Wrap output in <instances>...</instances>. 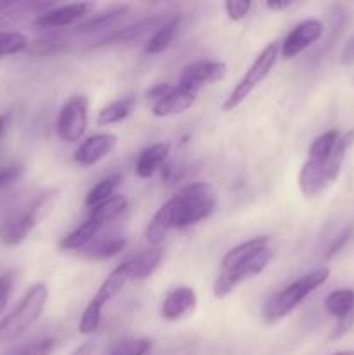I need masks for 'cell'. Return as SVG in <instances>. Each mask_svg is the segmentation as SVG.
I'll return each mask as SVG.
<instances>
[{
    "mask_svg": "<svg viewBox=\"0 0 354 355\" xmlns=\"http://www.w3.org/2000/svg\"><path fill=\"white\" fill-rule=\"evenodd\" d=\"M94 349H96V343H94V342H85V343H82V345L76 347V349L73 350V352L69 354V355H92Z\"/></svg>",
    "mask_w": 354,
    "mask_h": 355,
    "instance_id": "cell-38",
    "label": "cell"
},
{
    "mask_svg": "<svg viewBox=\"0 0 354 355\" xmlns=\"http://www.w3.org/2000/svg\"><path fill=\"white\" fill-rule=\"evenodd\" d=\"M198 305V297L193 288H174L162 304V318L169 322H177L193 314Z\"/></svg>",
    "mask_w": 354,
    "mask_h": 355,
    "instance_id": "cell-12",
    "label": "cell"
},
{
    "mask_svg": "<svg viewBox=\"0 0 354 355\" xmlns=\"http://www.w3.org/2000/svg\"><path fill=\"white\" fill-rule=\"evenodd\" d=\"M340 141H342V134L339 130H328L325 134L318 135L311 142V146H309L307 159H312V162H325V159H328L337 151Z\"/></svg>",
    "mask_w": 354,
    "mask_h": 355,
    "instance_id": "cell-26",
    "label": "cell"
},
{
    "mask_svg": "<svg viewBox=\"0 0 354 355\" xmlns=\"http://www.w3.org/2000/svg\"><path fill=\"white\" fill-rule=\"evenodd\" d=\"M40 224L33 211L28 207L26 211L12 215L0 225V243L6 246H17L33 232V229Z\"/></svg>",
    "mask_w": 354,
    "mask_h": 355,
    "instance_id": "cell-13",
    "label": "cell"
},
{
    "mask_svg": "<svg viewBox=\"0 0 354 355\" xmlns=\"http://www.w3.org/2000/svg\"><path fill=\"white\" fill-rule=\"evenodd\" d=\"M167 19H163V16H151L146 17V19H141L139 23L132 24V26L124 28V30L117 31L111 37L104 38L99 45L104 44H134V42H141L146 40L148 42L149 38L155 35V31L158 28H162L165 24Z\"/></svg>",
    "mask_w": 354,
    "mask_h": 355,
    "instance_id": "cell-15",
    "label": "cell"
},
{
    "mask_svg": "<svg viewBox=\"0 0 354 355\" xmlns=\"http://www.w3.org/2000/svg\"><path fill=\"white\" fill-rule=\"evenodd\" d=\"M170 89H172V85H170V83H156L155 87H151V89L146 92V97H148V101H151V104H155L156 101L162 99V97L165 96Z\"/></svg>",
    "mask_w": 354,
    "mask_h": 355,
    "instance_id": "cell-37",
    "label": "cell"
},
{
    "mask_svg": "<svg viewBox=\"0 0 354 355\" xmlns=\"http://www.w3.org/2000/svg\"><path fill=\"white\" fill-rule=\"evenodd\" d=\"M333 355H354V350H340V352H335Z\"/></svg>",
    "mask_w": 354,
    "mask_h": 355,
    "instance_id": "cell-41",
    "label": "cell"
},
{
    "mask_svg": "<svg viewBox=\"0 0 354 355\" xmlns=\"http://www.w3.org/2000/svg\"><path fill=\"white\" fill-rule=\"evenodd\" d=\"M353 141L354 132H347V134H342V141H340L339 148L328 159H325V162L305 159L301 172H298V189L305 198L319 196L330 186L335 184V180L340 175V170H342L347 149L353 144Z\"/></svg>",
    "mask_w": 354,
    "mask_h": 355,
    "instance_id": "cell-2",
    "label": "cell"
},
{
    "mask_svg": "<svg viewBox=\"0 0 354 355\" xmlns=\"http://www.w3.org/2000/svg\"><path fill=\"white\" fill-rule=\"evenodd\" d=\"M24 172V166L21 163H10V165L0 166V189L10 186L16 180L21 179Z\"/></svg>",
    "mask_w": 354,
    "mask_h": 355,
    "instance_id": "cell-34",
    "label": "cell"
},
{
    "mask_svg": "<svg viewBox=\"0 0 354 355\" xmlns=\"http://www.w3.org/2000/svg\"><path fill=\"white\" fill-rule=\"evenodd\" d=\"M323 31H325V24L319 19L302 21L297 26L292 28L290 33L281 42L280 55L283 59H295L314 42H318L323 37Z\"/></svg>",
    "mask_w": 354,
    "mask_h": 355,
    "instance_id": "cell-9",
    "label": "cell"
},
{
    "mask_svg": "<svg viewBox=\"0 0 354 355\" xmlns=\"http://www.w3.org/2000/svg\"><path fill=\"white\" fill-rule=\"evenodd\" d=\"M217 205V194L208 182H191L177 191L163 207L172 229H186L210 217Z\"/></svg>",
    "mask_w": 354,
    "mask_h": 355,
    "instance_id": "cell-1",
    "label": "cell"
},
{
    "mask_svg": "<svg viewBox=\"0 0 354 355\" xmlns=\"http://www.w3.org/2000/svg\"><path fill=\"white\" fill-rule=\"evenodd\" d=\"M99 231H101L99 225H96L94 222H90L89 218H87L80 227H76L75 231H71L69 234H66L65 238L61 239L59 248L71 250V252L73 250H85L87 246L97 238Z\"/></svg>",
    "mask_w": 354,
    "mask_h": 355,
    "instance_id": "cell-24",
    "label": "cell"
},
{
    "mask_svg": "<svg viewBox=\"0 0 354 355\" xmlns=\"http://www.w3.org/2000/svg\"><path fill=\"white\" fill-rule=\"evenodd\" d=\"M163 259L162 246H149V248L142 250L137 255L130 257L125 260L128 269V279L130 281H144L155 274Z\"/></svg>",
    "mask_w": 354,
    "mask_h": 355,
    "instance_id": "cell-16",
    "label": "cell"
},
{
    "mask_svg": "<svg viewBox=\"0 0 354 355\" xmlns=\"http://www.w3.org/2000/svg\"><path fill=\"white\" fill-rule=\"evenodd\" d=\"M325 309L332 318L337 321L346 319L347 315L354 314V290L351 288H342L335 290L325 298Z\"/></svg>",
    "mask_w": 354,
    "mask_h": 355,
    "instance_id": "cell-23",
    "label": "cell"
},
{
    "mask_svg": "<svg viewBox=\"0 0 354 355\" xmlns=\"http://www.w3.org/2000/svg\"><path fill=\"white\" fill-rule=\"evenodd\" d=\"M292 3L294 2H290V0H269V2H266V7L267 9H271V10H281V9H287V7H290Z\"/></svg>",
    "mask_w": 354,
    "mask_h": 355,
    "instance_id": "cell-40",
    "label": "cell"
},
{
    "mask_svg": "<svg viewBox=\"0 0 354 355\" xmlns=\"http://www.w3.org/2000/svg\"><path fill=\"white\" fill-rule=\"evenodd\" d=\"M103 305H99L94 300H90L89 304H87L85 311H83L78 322L80 335H94V333L99 329L101 318H103Z\"/></svg>",
    "mask_w": 354,
    "mask_h": 355,
    "instance_id": "cell-30",
    "label": "cell"
},
{
    "mask_svg": "<svg viewBox=\"0 0 354 355\" xmlns=\"http://www.w3.org/2000/svg\"><path fill=\"white\" fill-rule=\"evenodd\" d=\"M330 277V270L326 267H319V269L311 270V272L304 274L298 279H295L294 283L288 284L287 288L280 291L278 295H274L267 305L262 311V318L267 324H274L280 319H283L285 315L290 314L292 311L298 307L301 302H304L309 295L314 290L321 288L326 283V279Z\"/></svg>",
    "mask_w": 354,
    "mask_h": 355,
    "instance_id": "cell-3",
    "label": "cell"
},
{
    "mask_svg": "<svg viewBox=\"0 0 354 355\" xmlns=\"http://www.w3.org/2000/svg\"><path fill=\"white\" fill-rule=\"evenodd\" d=\"M134 97H121V99L113 101V103H110L99 111V114H97V125H113L118 123V121H124L125 118L130 116V113L134 111Z\"/></svg>",
    "mask_w": 354,
    "mask_h": 355,
    "instance_id": "cell-27",
    "label": "cell"
},
{
    "mask_svg": "<svg viewBox=\"0 0 354 355\" xmlns=\"http://www.w3.org/2000/svg\"><path fill=\"white\" fill-rule=\"evenodd\" d=\"M14 290V272H6L0 276V315L7 309Z\"/></svg>",
    "mask_w": 354,
    "mask_h": 355,
    "instance_id": "cell-35",
    "label": "cell"
},
{
    "mask_svg": "<svg viewBox=\"0 0 354 355\" xmlns=\"http://www.w3.org/2000/svg\"><path fill=\"white\" fill-rule=\"evenodd\" d=\"M273 248H271V246H264V248L252 253L248 259L239 262L236 267H233L231 270H222L214 283V297L226 298L228 295H231L243 281L259 276V274L264 272L266 267L269 266V262L273 260Z\"/></svg>",
    "mask_w": 354,
    "mask_h": 355,
    "instance_id": "cell-6",
    "label": "cell"
},
{
    "mask_svg": "<svg viewBox=\"0 0 354 355\" xmlns=\"http://www.w3.org/2000/svg\"><path fill=\"white\" fill-rule=\"evenodd\" d=\"M10 121H12V116L9 113L0 114V139L6 137L7 130L10 128Z\"/></svg>",
    "mask_w": 354,
    "mask_h": 355,
    "instance_id": "cell-39",
    "label": "cell"
},
{
    "mask_svg": "<svg viewBox=\"0 0 354 355\" xmlns=\"http://www.w3.org/2000/svg\"><path fill=\"white\" fill-rule=\"evenodd\" d=\"M177 31H179V17H169L165 21L162 28L155 31L151 38L146 42L144 45V52L149 55H156L165 52L167 49L172 45L174 38L177 37Z\"/></svg>",
    "mask_w": 354,
    "mask_h": 355,
    "instance_id": "cell-22",
    "label": "cell"
},
{
    "mask_svg": "<svg viewBox=\"0 0 354 355\" xmlns=\"http://www.w3.org/2000/svg\"><path fill=\"white\" fill-rule=\"evenodd\" d=\"M89 127V99L85 96H73L62 104L59 111L56 132L65 142H78Z\"/></svg>",
    "mask_w": 354,
    "mask_h": 355,
    "instance_id": "cell-7",
    "label": "cell"
},
{
    "mask_svg": "<svg viewBox=\"0 0 354 355\" xmlns=\"http://www.w3.org/2000/svg\"><path fill=\"white\" fill-rule=\"evenodd\" d=\"M271 238L269 236H259V238L248 239V241L239 243L238 246L229 250L224 257H222V270H231L233 267L238 266L239 262L248 259L252 253H255L257 250L264 248V246H269Z\"/></svg>",
    "mask_w": 354,
    "mask_h": 355,
    "instance_id": "cell-21",
    "label": "cell"
},
{
    "mask_svg": "<svg viewBox=\"0 0 354 355\" xmlns=\"http://www.w3.org/2000/svg\"><path fill=\"white\" fill-rule=\"evenodd\" d=\"M278 55H280V44L278 42H273V44L267 45L262 52L255 58V61L252 62L246 73L243 75V78L239 80L238 85L231 90L229 97L224 103V110H235L238 107L253 90L259 87V83H262L266 80V76L269 75L271 69H273L274 62H276Z\"/></svg>",
    "mask_w": 354,
    "mask_h": 355,
    "instance_id": "cell-5",
    "label": "cell"
},
{
    "mask_svg": "<svg viewBox=\"0 0 354 355\" xmlns=\"http://www.w3.org/2000/svg\"><path fill=\"white\" fill-rule=\"evenodd\" d=\"M117 135L115 134H96L87 137L82 144L76 148L73 159L80 166H92L110 156L117 148Z\"/></svg>",
    "mask_w": 354,
    "mask_h": 355,
    "instance_id": "cell-11",
    "label": "cell"
},
{
    "mask_svg": "<svg viewBox=\"0 0 354 355\" xmlns=\"http://www.w3.org/2000/svg\"><path fill=\"white\" fill-rule=\"evenodd\" d=\"M128 16V7H115V9L106 10V12L96 14L90 19L83 21L76 26V33H94V31L110 30V28H117L125 17Z\"/></svg>",
    "mask_w": 354,
    "mask_h": 355,
    "instance_id": "cell-19",
    "label": "cell"
},
{
    "mask_svg": "<svg viewBox=\"0 0 354 355\" xmlns=\"http://www.w3.org/2000/svg\"><path fill=\"white\" fill-rule=\"evenodd\" d=\"M153 342L148 338H130L115 347L110 355H146L151 350Z\"/></svg>",
    "mask_w": 354,
    "mask_h": 355,
    "instance_id": "cell-31",
    "label": "cell"
},
{
    "mask_svg": "<svg viewBox=\"0 0 354 355\" xmlns=\"http://www.w3.org/2000/svg\"><path fill=\"white\" fill-rule=\"evenodd\" d=\"M196 103V94L183 89V87L172 85V89L165 94L160 101L151 104V113L156 118H169L184 113Z\"/></svg>",
    "mask_w": 354,
    "mask_h": 355,
    "instance_id": "cell-14",
    "label": "cell"
},
{
    "mask_svg": "<svg viewBox=\"0 0 354 355\" xmlns=\"http://www.w3.org/2000/svg\"><path fill=\"white\" fill-rule=\"evenodd\" d=\"M351 236H353V227H347L346 231L340 232V234L337 236L335 241H333L332 245H330L328 252H326V257H328V259H332V257H335L337 253H339L340 250H342L344 246H346V243L349 241Z\"/></svg>",
    "mask_w": 354,
    "mask_h": 355,
    "instance_id": "cell-36",
    "label": "cell"
},
{
    "mask_svg": "<svg viewBox=\"0 0 354 355\" xmlns=\"http://www.w3.org/2000/svg\"><path fill=\"white\" fill-rule=\"evenodd\" d=\"M224 9L229 19L242 21L252 9V2H248V0H228L224 3Z\"/></svg>",
    "mask_w": 354,
    "mask_h": 355,
    "instance_id": "cell-33",
    "label": "cell"
},
{
    "mask_svg": "<svg viewBox=\"0 0 354 355\" xmlns=\"http://www.w3.org/2000/svg\"><path fill=\"white\" fill-rule=\"evenodd\" d=\"M127 205H128L127 198L120 196V194H118V196L110 198L108 201L101 203L99 207H96L90 210L89 220L94 222V224L99 225V227L103 229L104 225L110 224L111 220H115L118 215L124 214L125 208H127Z\"/></svg>",
    "mask_w": 354,
    "mask_h": 355,
    "instance_id": "cell-25",
    "label": "cell"
},
{
    "mask_svg": "<svg viewBox=\"0 0 354 355\" xmlns=\"http://www.w3.org/2000/svg\"><path fill=\"white\" fill-rule=\"evenodd\" d=\"M94 3L78 2L68 3V6L54 7L51 10H44L35 17L33 24L42 30H52V28H66L80 23L90 10L94 9Z\"/></svg>",
    "mask_w": 354,
    "mask_h": 355,
    "instance_id": "cell-10",
    "label": "cell"
},
{
    "mask_svg": "<svg viewBox=\"0 0 354 355\" xmlns=\"http://www.w3.org/2000/svg\"><path fill=\"white\" fill-rule=\"evenodd\" d=\"M121 184V175L120 173H115V175L106 177V179L99 180L92 189L87 193L85 196V205L92 210V208L99 207L101 203L108 201L110 198L115 196V191L118 189V186Z\"/></svg>",
    "mask_w": 354,
    "mask_h": 355,
    "instance_id": "cell-28",
    "label": "cell"
},
{
    "mask_svg": "<svg viewBox=\"0 0 354 355\" xmlns=\"http://www.w3.org/2000/svg\"><path fill=\"white\" fill-rule=\"evenodd\" d=\"M170 144L169 142H156L148 146L141 151L137 162H135V175L139 179H149L155 175L160 168H163L169 159Z\"/></svg>",
    "mask_w": 354,
    "mask_h": 355,
    "instance_id": "cell-17",
    "label": "cell"
},
{
    "mask_svg": "<svg viewBox=\"0 0 354 355\" xmlns=\"http://www.w3.org/2000/svg\"><path fill=\"white\" fill-rule=\"evenodd\" d=\"M47 298L49 290L44 283H35L28 288L16 307L0 321V343L14 342L26 333L42 315Z\"/></svg>",
    "mask_w": 354,
    "mask_h": 355,
    "instance_id": "cell-4",
    "label": "cell"
},
{
    "mask_svg": "<svg viewBox=\"0 0 354 355\" xmlns=\"http://www.w3.org/2000/svg\"><path fill=\"white\" fill-rule=\"evenodd\" d=\"M28 47V38L19 31L2 30L0 31V59L23 52Z\"/></svg>",
    "mask_w": 354,
    "mask_h": 355,
    "instance_id": "cell-29",
    "label": "cell"
},
{
    "mask_svg": "<svg viewBox=\"0 0 354 355\" xmlns=\"http://www.w3.org/2000/svg\"><path fill=\"white\" fill-rule=\"evenodd\" d=\"M226 73H228V66L222 61L191 62V64H187L186 68H184V71L180 73V78L177 85L198 96V92H200L203 87L221 82L226 76Z\"/></svg>",
    "mask_w": 354,
    "mask_h": 355,
    "instance_id": "cell-8",
    "label": "cell"
},
{
    "mask_svg": "<svg viewBox=\"0 0 354 355\" xmlns=\"http://www.w3.org/2000/svg\"><path fill=\"white\" fill-rule=\"evenodd\" d=\"M128 269H127V263H120L117 269H113L110 272V276L103 281V284L99 286L97 293L94 295L92 300L97 302L99 305H106L108 302L113 300L121 290H124L125 284L128 283Z\"/></svg>",
    "mask_w": 354,
    "mask_h": 355,
    "instance_id": "cell-20",
    "label": "cell"
},
{
    "mask_svg": "<svg viewBox=\"0 0 354 355\" xmlns=\"http://www.w3.org/2000/svg\"><path fill=\"white\" fill-rule=\"evenodd\" d=\"M125 245H127V241L120 234H97V238L83 252H85L87 259L90 260H108L117 257L118 253H121Z\"/></svg>",
    "mask_w": 354,
    "mask_h": 355,
    "instance_id": "cell-18",
    "label": "cell"
},
{
    "mask_svg": "<svg viewBox=\"0 0 354 355\" xmlns=\"http://www.w3.org/2000/svg\"><path fill=\"white\" fill-rule=\"evenodd\" d=\"M56 347L54 338H44L38 340V342L30 343V345H24L23 349L17 350L14 355H52Z\"/></svg>",
    "mask_w": 354,
    "mask_h": 355,
    "instance_id": "cell-32",
    "label": "cell"
}]
</instances>
